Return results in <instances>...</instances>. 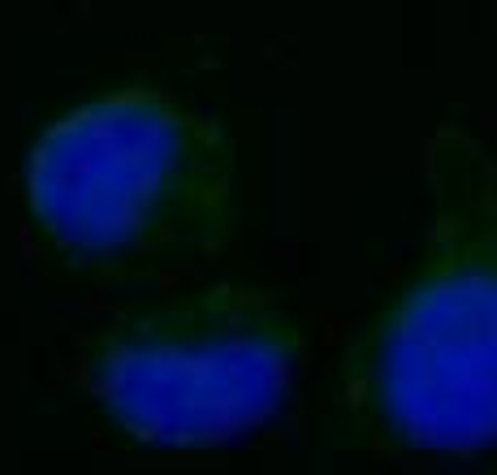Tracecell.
Instances as JSON below:
<instances>
[{
	"label": "cell",
	"instance_id": "obj_2",
	"mask_svg": "<svg viewBox=\"0 0 497 475\" xmlns=\"http://www.w3.org/2000/svg\"><path fill=\"white\" fill-rule=\"evenodd\" d=\"M26 216L78 276L173 281L238 234V147L156 87H117L43 125L26 156Z\"/></svg>",
	"mask_w": 497,
	"mask_h": 475
},
{
	"label": "cell",
	"instance_id": "obj_3",
	"mask_svg": "<svg viewBox=\"0 0 497 475\" xmlns=\"http://www.w3.org/2000/svg\"><path fill=\"white\" fill-rule=\"evenodd\" d=\"M303 358L277 290L216 281L113 316L83 350V385L139 449H216L277 411Z\"/></svg>",
	"mask_w": 497,
	"mask_h": 475
},
{
	"label": "cell",
	"instance_id": "obj_1",
	"mask_svg": "<svg viewBox=\"0 0 497 475\" xmlns=\"http://www.w3.org/2000/svg\"><path fill=\"white\" fill-rule=\"evenodd\" d=\"M420 264L346 350V445L389 458L497 449V156L463 125L428 139Z\"/></svg>",
	"mask_w": 497,
	"mask_h": 475
}]
</instances>
